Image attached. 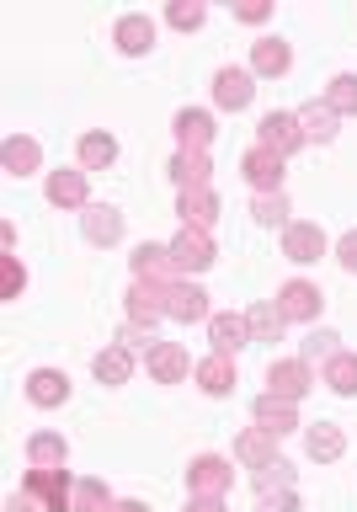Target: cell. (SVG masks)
<instances>
[{
    "label": "cell",
    "mask_w": 357,
    "mask_h": 512,
    "mask_svg": "<svg viewBox=\"0 0 357 512\" xmlns=\"http://www.w3.org/2000/svg\"><path fill=\"white\" fill-rule=\"evenodd\" d=\"M171 262H176V272H208L219 262V246H214V230H192V224H182V235L171 240Z\"/></svg>",
    "instance_id": "obj_1"
},
{
    "label": "cell",
    "mask_w": 357,
    "mask_h": 512,
    "mask_svg": "<svg viewBox=\"0 0 357 512\" xmlns=\"http://www.w3.org/2000/svg\"><path fill=\"white\" fill-rule=\"evenodd\" d=\"M128 267H134V283H155V288L182 283V272H176V262H171V246H155V240H144V246H134V256H128Z\"/></svg>",
    "instance_id": "obj_2"
},
{
    "label": "cell",
    "mask_w": 357,
    "mask_h": 512,
    "mask_svg": "<svg viewBox=\"0 0 357 512\" xmlns=\"http://www.w3.org/2000/svg\"><path fill=\"white\" fill-rule=\"evenodd\" d=\"M256 144L262 150H272V155H294V150H304V128H299V112H267L262 123H256Z\"/></svg>",
    "instance_id": "obj_3"
},
{
    "label": "cell",
    "mask_w": 357,
    "mask_h": 512,
    "mask_svg": "<svg viewBox=\"0 0 357 512\" xmlns=\"http://www.w3.org/2000/svg\"><path fill=\"white\" fill-rule=\"evenodd\" d=\"M22 491H32L48 512H75V480L64 470H27Z\"/></svg>",
    "instance_id": "obj_4"
},
{
    "label": "cell",
    "mask_w": 357,
    "mask_h": 512,
    "mask_svg": "<svg viewBox=\"0 0 357 512\" xmlns=\"http://www.w3.org/2000/svg\"><path fill=\"white\" fill-rule=\"evenodd\" d=\"M235 486V464L219 459V454H198L187 464V491L192 496H224Z\"/></svg>",
    "instance_id": "obj_5"
},
{
    "label": "cell",
    "mask_w": 357,
    "mask_h": 512,
    "mask_svg": "<svg viewBox=\"0 0 357 512\" xmlns=\"http://www.w3.org/2000/svg\"><path fill=\"white\" fill-rule=\"evenodd\" d=\"M278 310H283L288 326H294V320H320V310H326V294H320V283H310V278H288V283L278 288Z\"/></svg>",
    "instance_id": "obj_6"
},
{
    "label": "cell",
    "mask_w": 357,
    "mask_h": 512,
    "mask_svg": "<svg viewBox=\"0 0 357 512\" xmlns=\"http://www.w3.org/2000/svg\"><path fill=\"white\" fill-rule=\"evenodd\" d=\"M310 384H315V374H310V363H304V358H278L267 368V395L294 400V406L310 395Z\"/></svg>",
    "instance_id": "obj_7"
},
{
    "label": "cell",
    "mask_w": 357,
    "mask_h": 512,
    "mask_svg": "<svg viewBox=\"0 0 357 512\" xmlns=\"http://www.w3.org/2000/svg\"><path fill=\"white\" fill-rule=\"evenodd\" d=\"M283 256H288V262H299V267L320 262V256H326V230L310 224V219H294L283 230Z\"/></svg>",
    "instance_id": "obj_8"
},
{
    "label": "cell",
    "mask_w": 357,
    "mask_h": 512,
    "mask_svg": "<svg viewBox=\"0 0 357 512\" xmlns=\"http://www.w3.org/2000/svg\"><path fill=\"white\" fill-rule=\"evenodd\" d=\"M144 368H150L155 384H182L192 374V358L182 342H155L150 352H144Z\"/></svg>",
    "instance_id": "obj_9"
},
{
    "label": "cell",
    "mask_w": 357,
    "mask_h": 512,
    "mask_svg": "<svg viewBox=\"0 0 357 512\" xmlns=\"http://www.w3.org/2000/svg\"><path fill=\"white\" fill-rule=\"evenodd\" d=\"M166 320H176V326H192V320H214L208 315V294L192 278L182 283H171L166 288Z\"/></svg>",
    "instance_id": "obj_10"
},
{
    "label": "cell",
    "mask_w": 357,
    "mask_h": 512,
    "mask_svg": "<svg viewBox=\"0 0 357 512\" xmlns=\"http://www.w3.org/2000/svg\"><path fill=\"white\" fill-rule=\"evenodd\" d=\"M283 166H288V160L272 155V150H262V144H251L246 160H240V171H246V182H251L256 192H283Z\"/></svg>",
    "instance_id": "obj_11"
},
{
    "label": "cell",
    "mask_w": 357,
    "mask_h": 512,
    "mask_svg": "<svg viewBox=\"0 0 357 512\" xmlns=\"http://www.w3.org/2000/svg\"><path fill=\"white\" fill-rule=\"evenodd\" d=\"M208 342H214L219 358H235V352L251 342V320L235 315V310H219L214 320H208Z\"/></svg>",
    "instance_id": "obj_12"
},
{
    "label": "cell",
    "mask_w": 357,
    "mask_h": 512,
    "mask_svg": "<svg viewBox=\"0 0 357 512\" xmlns=\"http://www.w3.org/2000/svg\"><path fill=\"white\" fill-rule=\"evenodd\" d=\"M27 400L43 406V411L64 406V400H70V374H64V368H32L27 374Z\"/></svg>",
    "instance_id": "obj_13"
},
{
    "label": "cell",
    "mask_w": 357,
    "mask_h": 512,
    "mask_svg": "<svg viewBox=\"0 0 357 512\" xmlns=\"http://www.w3.org/2000/svg\"><path fill=\"white\" fill-rule=\"evenodd\" d=\"M288 70H294V48H288L283 38H256V43H251V75L283 80Z\"/></svg>",
    "instance_id": "obj_14"
},
{
    "label": "cell",
    "mask_w": 357,
    "mask_h": 512,
    "mask_svg": "<svg viewBox=\"0 0 357 512\" xmlns=\"http://www.w3.org/2000/svg\"><path fill=\"white\" fill-rule=\"evenodd\" d=\"M112 43H118L128 59L150 54V48H155V22L144 11H128V16H118V27H112Z\"/></svg>",
    "instance_id": "obj_15"
},
{
    "label": "cell",
    "mask_w": 357,
    "mask_h": 512,
    "mask_svg": "<svg viewBox=\"0 0 357 512\" xmlns=\"http://www.w3.org/2000/svg\"><path fill=\"white\" fill-rule=\"evenodd\" d=\"M251 70H235V64H224V70L214 75V102L224 107V112H240V107H251V96H256V86H251Z\"/></svg>",
    "instance_id": "obj_16"
},
{
    "label": "cell",
    "mask_w": 357,
    "mask_h": 512,
    "mask_svg": "<svg viewBox=\"0 0 357 512\" xmlns=\"http://www.w3.org/2000/svg\"><path fill=\"white\" fill-rule=\"evenodd\" d=\"M80 230H86L91 246H118L123 240V214L112 203H91L86 214H80Z\"/></svg>",
    "instance_id": "obj_17"
},
{
    "label": "cell",
    "mask_w": 357,
    "mask_h": 512,
    "mask_svg": "<svg viewBox=\"0 0 357 512\" xmlns=\"http://www.w3.org/2000/svg\"><path fill=\"white\" fill-rule=\"evenodd\" d=\"M48 203L54 208H91V187H86V171H48Z\"/></svg>",
    "instance_id": "obj_18"
},
{
    "label": "cell",
    "mask_w": 357,
    "mask_h": 512,
    "mask_svg": "<svg viewBox=\"0 0 357 512\" xmlns=\"http://www.w3.org/2000/svg\"><path fill=\"white\" fill-rule=\"evenodd\" d=\"M171 128H176V144H182V150H208V144H214V134H219L214 118H208L203 107H182Z\"/></svg>",
    "instance_id": "obj_19"
},
{
    "label": "cell",
    "mask_w": 357,
    "mask_h": 512,
    "mask_svg": "<svg viewBox=\"0 0 357 512\" xmlns=\"http://www.w3.org/2000/svg\"><path fill=\"white\" fill-rule=\"evenodd\" d=\"M208 176H214V160H208V150H176V160H171V182L182 187V192L208 187Z\"/></svg>",
    "instance_id": "obj_20"
},
{
    "label": "cell",
    "mask_w": 357,
    "mask_h": 512,
    "mask_svg": "<svg viewBox=\"0 0 357 512\" xmlns=\"http://www.w3.org/2000/svg\"><path fill=\"white\" fill-rule=\"evenodd\" d=\"M251 416H256V427H267V432H272V438H283V432H294V427H299L294 400H278V395H256Z\"/></svg>",
    "instance_id": "obj_21"
},
{
    "label": "cell",
    "mask_w": 357,
    "mask_h": 512,
    "mask_svg": "<svg viewBox=\"0 0 357 512\" xmlns=\"http://www.w3.org/2000/svg\"><path fill=\"white\" fill-rule=\"evenodd\" d=\"M192 379H198L203 395H230V390H235V358H219V352H208L203 363H192Z\"/></svg>",
    "instance_id": "obj_22"
},
{
    "label": "cell",
    "mask_w": 357,
    "mask_h": 512,
    "mask_svg": "<svg viewBox=\"0 0 357 512\" xmlns=\"http://www.w3.org/2000/svg\"><path fill=\"white\" fill-rule=\"evenodd\" d=\"M235 459L246 464V470H262V464L278 459V438H272L267 427H246V432L235 438Z\"/></svg>",
    "instance_id": "obj_23"
},
{
    "label": "cell",
    "mask_w": 357,
    "mask_h": 512,
    "mask_svg": "<svg viewBox=\"0 0 357 512\" xmlns=\"http://www.w3.org/2000/svg\"><path fill=\"white\" fill-rule=\"evenodd\" d=\"M160 315H166V288H155V283H134V288H128V320H134V326L155 331Z\"/></svg>",
    "instance_id": "obj_24"
},
{
    "label": "cell",
    "mask_w": 357,
    "mask_h": 512,
    "mask_svg": "<svg viewBox=\"0 0 357 512\" xmlns=\"http://www.w3.org/2000/svg\"><path fill=\"white\" fill-rule=\"evenodd\" d=\"M0 160H6L11 176H32V171L43 166V144L32 139V134H11L6 144H0Z\"/></svg>",
    "instance_id": "obj_25"
},
{
    "label": "cell",
    "mask_w": 357,
    "mask_h": 512,
    "mask_svg": "<svg viewBox=\"0 0 357 512\" xmlns=\"http://www.w3.org/2000/svg\"><path fill=\"white\" fill-rule=\"evenodd\" d=\"M304 448H310L315 464H336V459L347 454V432L336 427V422H315L310 432H304Z\"/></svg>",
    "instance_id": "obj_26"
},
{
    "label": "cell",
    "mask_w": 357,
    "mask_h": 512,
    "mask_svg": "<svg viewBox=\"0 0 357 512\" xmlns=\"http://www.w3.org/2000/svg\"><path fill=\"white\" fill-rule=\"evenodd\" d=\"M176 214H182V224H192V230H214V219H219V192H214V187L182 192Z\"/></svg>",
    "instance_id": "obj_27"
},
{
    "label": "cell",
    "mask_w": 357,
    "mask_h": 512,
    "mask_svg": "<svg viewBox=\"0 0 357 512\" xmlns=\"http://www.w3.org/2000/svg\"><path fill=\"white\" fill-rule=\"evenodd\" d=\"M64 459H70V443H64L59 432H32L27 438V464L32 470H64Z\"/></svg>",
    "instance_id": "obj_28"
},
{
    "label": "cell",
    "mask_w": 357,
    "mask_h": 512,
    "mask_svg": "<svg viewBox=\"0 0 357 512\" xmlns=\"http://www.w3.org/2000/svg\"><path fill=\"white\" fill-rule=\"evenodd\" d=\"M336 112L326 107V102H304L299 107V128H304V144H331L336 139Z\"/></svg>",
    "instance_id": "obj_29"
},
{
    "label": "cell",
    "mask_w": 357,
    "mask_h": 512,
    "mask_svg": "<svg viewBox=\"0 0 357 512\" xmlns=\"http://www.w3.org/2000/svg\"><path fill=\"white\" fill-rule=\"evenodd\" d=\"M91 374L102 379V384H128V374H134V352L118 347V342L102 347V352L91 358Z\"/></svg>",
    "instance_id": "obj_30"
},
{
    "label": "cell",
    "mask_w": 357,
    "mask_h": 512,
    "mask_svg": "<svg viewBox=\"0 0 357 512\" xmlns=\"http://www.w3.org/2000/svg\"><path fill=\"white\" fill-rule=\"evenodd\" d=\"M251 342H278V336H283V326H288V320H283V310H278V299H262V304H251Z\"/></svg>",
    "instance_id": "obj_31"
},
{
    "label": "cell",
    "mask_w": 357,
    "mask_h": 512,
    "mask_svg": "<svg viewBox=\"0 0 357 512\" xmlns=\"http://www.w3.org/2000/svg\"><path fill=\"white\" fill-rule=\"evenodd\" d=\"M75 150H80V166L86 171H107L112 160H118V139L112 134H80Z\"/></svg>",
    "instance_id": "obj_32"
},
{
    "label": "cell",
    "mask_w": 357,
    "mask_h": 512,
    "mask_svg": "<svg viewBox=\"0 0 357 512\" xmlns=\"http://www.w3.org/2000/svg\"><path fill=\"white\" fill-rule=\"evenodd\" d=\"M251 486H256V496H283V491H294V464H283V459L262 464V470H251Z\"/></svg>",
    "instance_id": "obj_33"
},
{
    "label": "cell",
    "mask_w": 357,
    "mask_h": 512,
    "mask_svg": "<svg viewBox=\"0 0 357 512\" xmlns=\"http://www.w3.org/2000/svg\"><path fill=\"white\" fill-rule=\"evenodd\" d=\"M251 214H256V224H267V230H272V224H283V230L294 224V219H288V192H256Z\"/></svg>",
    "instance_id": "obj_34"
},
{
    "label": "cell",
    "mask_w": 357,
    "mask_h": 512,
    "mask_svg": "<svg viewBox=\"0 0 357 512\" xmlns=\"http://www.w3.org/2000/svg\"><path fill=\"white\" fill-rule=\"evenodd\" d=\"M326 384L336 395H357V352H336L326 363Z\"/></svg>",
    "instance_id": "obj_35"
},
{
    "label": "cell",
    "mask_w": 357,
    "mask_h": 512,
    "mask_svg": "<svg viewBox=\"0 0 357 512\" xmlns=\"http://www.w3.org/2000/svg\"><path fill=\"white\" fill-rule=\"evenodd\" d=\"M326 107L336 118H357V75H336L326 86Z\"/></svg>",
    "instance_id": "obj_36"
},
{
    "label": "cell",
    "mask_w": 357,
    "mask_h": 512,
    "mask_svg": "<svg viewBox=\"0 0 357 512\" xmlns=\"http://www.w3.org/2000/svg\"><path fill=\"white\" fill-rule=\"evenodd\" d=\"M336 342H342V336H336V331H326V326H320V331H310V336H304V347H299V358L304 363H331L336 358V352H342V347H336Z\"/></svg>",
    "instance_id": "obj_37"
},
{
    "label": "cell",
    "mask_w": 357,
    "mask_h": 512,
    "mask_svg": "<svg viewBox=\"0 0 357 512\" xmlns=\"http://www.w3.org/2000/svg\"><path fill=\"white\" fill-rule=\"evenodd\" d=\"M166 22H171L176 32H198V27L208 22V6H203V0H171V6H166Z\"/></svg>",
    "instance_id": "obj_38"
},
{
    "label": "cell",
    "mask_w": 357,
    "mask_h": 512,
    "mask_svg": "<svg viewBox=\"0 0 357 512\" xmlns=\"http://www.w3.org/2000/svg\"><path fill=\"white\" fill-rule=\"evenodd\" d=\"M118 502H112V491L102 486V480H75V512H112Z\"/></svg>",
    "instance_id": "obj_39"
},
{
    "label": "cell",
    "mask_w": 357,
    "mask_h": 512,
    "mask_svg": "<svg viewBox=\"0 0 357 512\" xmlns=\"http://www.w3.org/2000/svg\"><path fill=\"white\" fill-rule=\"evenodd\" d=\"M27 288V267L16 256H0V299H22Z\"/></svg>",
    "instance_id": "obj_40"
},
{
    "label": "cell",
    "mask_w": 357,
    "mask_h": 512,
    "mask_svg": "<svg viewBox=\"0 0 357 512\" xmlns=\"http://www.w3.org/2000/svg\"><path fill=\"white\" fill-rule=\"evenodd\" d=\"M118 347H128V352H150L155 347V331L150 326H134V320H123V331H118Z\"/></svg>",
    "instance_id": "obj_41"
},
{
    "label": "cell",
    "mask_w": 357,
    "mask_h": 512,
    "mask_svg": "<svg viewBox=\"0 0 357 512\" xmlns=\"http://www.w3.org/2000/svg\"><path fill=\"white\" fill-rule=\"evenodd\" d=\"M336 262H342L347 272H357V230H347L342 240H336Z\"/></svg>",
    "instance_id": "obj_42"
},
{
    "label": "cell",
    "mask_w": 357,
    "mask_h": 512,
    "mask_svg": "<svg viewBox=\"0 0 357 512\" xmlns=\"http://www.w3.org/2000/svg\"><path fill=\"white\" fill-rule=\"evenodd\" d=\"M256 512H299V496H294V491H283V496H262V502H256Z\"/></svg>",
    "instance_id": "obj_43"
},
{
    "label": "cell",
    "mask_w": 357,
    "mask_h": 512,
    "mask_svg": "<svg viewBox=\"0 0 357 512\" xmlns=\"http://www.w3.org/2000/svg\"><path fill=\"white\" fill-rule=\"evenodd\" d=\"M6 512H48V507H43V502H38V496H32V491H16L11 502H6Z\"/></svg>",
    "instance_id": "obj_44"
},
{
    "label": "cell",
    "mask_w": 357,
    "mask_h": 512,
    "mask_svg": "<svg viewBox=\"0 0 357 512\" xmlns=\"http://www.w3.org/2000/svg\"><path fill=\"white\" fill-rule=\"evenodd\" d=\"M187 512H224V496H192Z\"/></svg>",
    "instance_id": "obj_45"
},
{
    "label": "cell",
    "mask_w": 357,
    "mask_h": 512,
    "mask_svg": "<svg viewBox=\"0 0 357 512\" xmlns=\"http://www.w3.org/2000/svg\"><path fill=\"white\" fill-rule=\"evenodd\" d=\"M235 16H240V22H267V16H272V6H235Z\"/></svg>",
    "instance_id": "obj_46"
},
{
    "label": "cell",
    "mask_w": 357,
    "mask_h": 512,
    "mask_svg": "<svg viewBox=\"0 0 357 512\" xmlns=\"http://www.w3.org/2000/svg\"><path fill=\"white\" fill-rule=\"evenodd\" d=\"M112 512H150V507H144V502H118Z\"/></svg>",
    "instance_id": "obj_47"
}]
</instances>
